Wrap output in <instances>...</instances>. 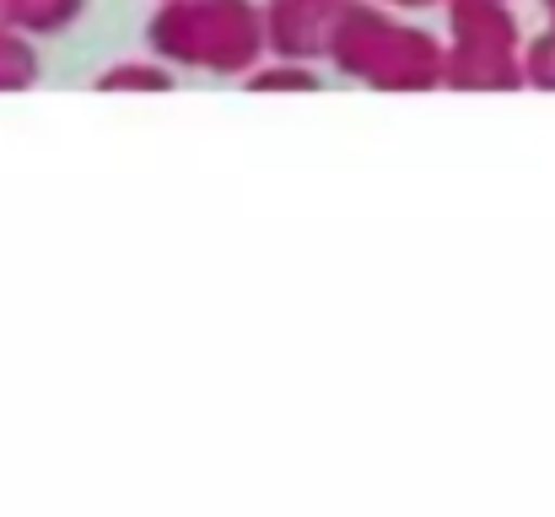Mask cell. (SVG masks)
I'll use <instances>...</instances> for the list:
<instances>
[{
    "instance_id": "52a82bcc",
    "label": "cell",
    "mask_w": 555,
    "mask_h": 517,
    "mask_svg": "<svg viewBox=\"0 0 555 517\" xmlns=\"http://www.w3.org/2000/svg\"><path fill=\"white\" fill-rule=\"evenodd\" d=\"M92 87L98 92H168L173 87V65L168 60H119Z\"/></svg>"
},
{
    "instance_id": "6da1fadb",
    "label": "cell",
    "mask_w": 555,
    "mask_h": 517,
    "mask_svg": "<svg viewBox=\"0 0 555 517\" xmlns=\"http://www.w3.org/2000/svg\"><path fill=\"white\" fill-rule=\"evenodd\" d=\"M330 65L377 92H431L448 81V49L410 22H393L383 5L346 0L330 27Z\"/></svg>"
},
{
    "instance_id": "5b68a950",
    "label": "cell",
    "mask_w": 555,
    "mask_h": 517,
    "mask_svg": "<svg viewBox=\"0 0 555 517\" xmlns=\"http://www.w3.org/2000/svg\"><path fill=\"white\" fill-rule=\"evenodd\" d=\"M81 11H87V0H5L11 27H22V33H33V38L65 33L70 22H81Z\"/></svg>"
},
{
    "instance_id": "3957f363",
    "label": "cell",
    "mask_w": 555,
    "mask_h": 517,
    "mask_svg": "<svg viewBox=\"0 0 555 517\" xmlns=\"http://www.w3.org/2000/svg\"><path fill=\"white\" fill-rule=\"evenodd\" d=\"M448 87H513L524 76L518 65V33L502 0H448Z\"/></svg>"
},
{
    "instance_id": "8992f818",
    "label": "cell",
    "mask_w": 555,
    "mask_h": 517,
    "mask_svg": "<svg viewBox=\"0 0 555 517\" xmlns=\"http://www.w3.org/2000/svg\"><path fill=\"white\" fill-rule=\"evenodd\" d=\"M38 70H43V60H38V49H33V33H22V27H0V92H27V87H38Z\"/></svg>"
},
{
    "instance_id": "30bf717a",
    "label": "cell",
    "mask_w": 555,
    "mask_h": 517,
    "mask_svg": "<svg viewBox=\"0 0 555 517\" xmlns=\"http://www.w3.org/2000/svg\"><path fill=\"white\" fill-rule=\"evenodd\" d=\"M383 5H393V11H426V5H437V0H383Z\"/></svg>"
},
{
    "instance_id": "277c9868",
    "label": "cell",
    "mask_w": 555,
    "mask_h": 517,
    "mask_svg": "<svg viewBox=\"0 0 555 517\" xmlns=\"http://www.w3.org/2000/svg\"><path fill=\"white\" fill-rule=\"evenodd\" d=\"M346 0H264V49L270 60H330V27Z\"/></svg>"
},
{
    "instance_id": "8fae6325",
    "label": "cell",
    "mask_w": 555,
    "mask_h": 517,
    "mask_svg": "<svg viewBox=\"0 0 555 517\" xmlns=\"http://www.w3.org/2000/svg\"><path fill=\"white\" fill-rule=\"evenodd\" d=\"M5 22H11V16H5V0H0V27H5Z\"/></svg>"
},
{
    "instance_id": "7a4b0ae2",
    "label": "cell",
    "mask_w": 555,
    "mask_h": 517,
    "mask_svg": "<svg viewBox=\"0 0 555 517\" xmlns=\"http://www.w3.org/2000/svg\"><path fill=\"white\" fill-rule=\"evenodd\" d=\"M146 43L157 60L179 70L248 76L264 49V5L254 0H163L146 22Z\"/></svg>"
},
{
    "instance_id": "7c38bea8",
    "label": "cell",
    "mask_w": 555,
    "mask_h": 517,
    "mask_svg": "<svg viewBox=\"0 0 555 517\" xmlns=\"http://www.w3.org/2000/svg\"><path fill=\"white\" fill-rule=\"evenodd\" d=\"M551 11H555V0H551Z\"/></svg>"
},
{
    "instance_id": "9c48e42d",
    "label": "cell",
    "mask_w": 555,
    "mask_h": 517,
    "mask_svg": "<svg viewBox=\"0 0 555 517\" xmlns=\"http://www.w3.org/2000/svg\"><path fill=\"white\" fill-rule=\"evenodd\" d=\"M529 76H534L540 87H555V38L534 43V54H529Z\"/></svg>"
},
{
    "instance_id": "ba28073f",
    "label": "cell",
    "mask_w": 555,
    "mask_h": 517,
    "mask_svg": "<svg viewBox=\"0 0 555 517\" xmlns=\"http://www.w3.org/2000/svg\"><path fill=\"white\" fill-rule=\"evenodd\" d=\"M248 92H319V70L313 65H302V60H259L248 76Z\"/></svg>"
}]
</instances>
